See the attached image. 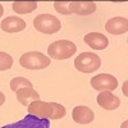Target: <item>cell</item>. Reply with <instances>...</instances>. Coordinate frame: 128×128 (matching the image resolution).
Masks as SVG:
<instances>
[{
    "label": "cell",
    "instance_id": "ffe728a7",
    "mask_svg": "<svg viewBox=\"0 0 128 128\" xmlns=\"http://www.w3.org/2000/svg\"><path fill=\"white\" fill-rule=\"evenodd\" d=\"M3 13H4V8H3V5L0 4V17L3 16Z\"/></svg>",
    "mask_w": 128,
    "mask_h": 128
},
{
    "label": "cell",
    "instance_id": "5bb4252c",
    "mask_svg": "<svg viewBox=\"0 0 128 128\" xmlns=\"http://www.w3.org/2000/svg\"><path fill=\"white\" fill-rule=\"evenodd\" d=\"M16 94H17V100L26 106H28L32 101L40 100V95L37 91L34 90V87H23L18 90Z\"/></svg>",
    "mask_w": 128,
    "mask_h": 128
},
{
    "label": "cell",
    "instance_id": "2e32d148",
    "mask_svg": "<svg viewBox=\"0 0 128 128\" xmlns=\"http://www.w3.org/2000/svg\"><path fill=\"white\" fill-rule=\"evenodd\" d=\"M23 87H32L31 81H28L24 77H17V78L10 81V90H12V91L17 92L18 90L23 88Z\"/></svg>",
    "mask_w": 128,
    "mask_h": 128
},
{
    "label": "cell",
    "instance_id": "ac0fdd59",
    "mask_svg": "<svg viewBox=\"0 0 128 128\" xmlns=\"http://www.w3.org/2000/svg\"><path fill=\"white\" fill-rule=\"evenodd\" d=\"M54 8L58 13L60 14H72L69 10V2H55L54 3Z\"/></svg>",
    "mask_w": 128,
    "mask_h": 128
},
{
    "label": "cell",
    "instance_id": "52a82bcc",
    "mask_svg": "<svg viewBox=\"0 0 128 128\" xmlns=\"http://www.w3.org/2000/svg\"><path fill=\"white\" fill-rule=\"evenodd\" d=\"M91 86L98 90V91H114L116 87H118V81L114 76L112 74H106V73H101L98 74L91 78Z\"/></svg>",
    "mask_w": 128,
    "mask_h": 128
},
{
    "label": "cell",
    "instance_id": "44dd1931",
    "mask_svg": "<svg viewBox=\"0 0 128 128\" xmlns=\"http://www.w3.org/2000/svg\"><path fill=\"white\" fill-rule=\"evenodd\" d=\"M126 126H127V122H124V124H122V128H126Z\"/></svg>",
    "mask_w": 128,
    "mask_h": 128
},
{
    "label": "cell",
    "instance_id": "4fadbf2b",
    "mask_svg": "<svg viewBox=\"0 0 128 128\" xmlns=\"http://www.w3.org/2000/svg\"><path fill=\"white\" fill-rule=\"evenodd\" d=\"M69 10L78 16H88L96 10V4L94 2H69Z\"/></svg>",
    "mask_w": 128,
    "mask_h": 128
},
{
    "label": "cell",
    "instance_id": "277c9868",
    "mask_svg": "<svg viewBox=\"0 0 128 128\" xmlns=\"http://www.w3.org/2000/svg\"><path fill=\"white\" fill-rule=\"evenodd\" d=\"M101 66V59L98 54L94 52H81V54L74 59V67L77 70L82 73H92L98 70Z\"/></svg>",
    "mask_w": 128,
    "mask_h": 128
},
{
    "label": "cell",
    "instance_id": "8fae6325",
    "mask_svg": "<svg viewBox=\"0 0 128 128\" xmlns=\"http://www.w3.org/2000/svg\"><path fill=\"white\" fill-rule=\"evenodd\" d=\"M83 40L90 48H92L95 50H104L109 45L108 37L104 36L102 34H99V32H90V34L84 36Z\"/></svg>",
    "mask_w": 128,
    "mask_h": 128
},
{
    "label": "cell",
    "instance_id": "6da1fadb",
    "mask_svg": "<svg viewBox=\"0 0 128 128\" xmlns=\"http://www.w3.org/2000/svg\"><path fill=\"white\" fill-rule=\"evenodd\" d=\"M28 114L35 115L37 118H46V119H60L66 115V108L58 102H46L36 100L28 105Z\"/></svg>",
    "mask_w": 128,
    "mask_h": 128
},
{
    "label": "cell",
    "instance_id": "3957f363",
    "mask_svg": "<svg viewBox=\"0 0 128 128\" xmlns=\"http://www.w3.org/2000/svg\"><path fill=\"white\" fill-rule=\"evenodd\" d=\"M19 64L20 67L26 69L38 70L50 66V58L44 55L40 51H30V52H24L19 58Z\"/></svg>",
    "mask_w": 128,
    "mask_h": 128
},
{
    "label": "cell",
    "instance_id": "ba28073f",
    "mask_svg": "<svg viewBox=\"0 0 128 128\" xmlns=\"http://www.w3.org/2000/svg\"><path fill=\"white\" fill-rule=\"evenodd\" d=\"M72 118L76 123L80 124H90L95 119V114L92 109H90L88 106H82L78 105L76 108H73L72 110Z\"/></svg>",
    "mask_w": 128,
    "mask_h": 128
},
{
    "label": "cell",
    "instance_id": "7c38bea8",
    "mask_svg": "<svg viewBox=\"0 0 128 128\" xmlns=\"http://www.w3.org/2000/svg\"><path fill=\"white\" fill-rule=\"evenodd\" d=\"M3 31L8 32V34H14V32L23 31L26 28V22L20 17H8L3 19L2 24H0Z\"/></svg>",
    "mask_w": 128,
    "mask_h": 128
},
{
    "label": "cell",
    "instance_id": "9a60e30c",
    "mask_svg": "<svg viewBox=\"0 0 128 128\" xmlns=\"http://www.w3.org/2000/svg\"><path fill=\"white\" fill-rule=\"evenodd\" d=\"M12 9L17 14H27L37 9L36 2H14L12 4Z\"/></svg>",
    "mask_w": 128,
    "mask_h": 128
},
{
    "label": "cell",
    "instance_id": "8992f818",
    "mask_svg": "<svg viewBox=\"0 0 128 128\" xmlns=\"http://www.w3.org/2000/svg\"><path fill=\"white\" fill-rule=\"evenodd\" d=\"M2 128H50V119L46 118H37L35 115H26L20 120L6 124Z\"/></svg>",
    "mask_w": 128,
    "mask_h": 128
},
{
    "label": "cell",
    "instance_id": "5b68a950",
    "mask_svg": "<svg viewBox=\"0 0 128 128\" xmlns=\"http://www.w3.org/2000/svg\"><path fill=\"white\" fill-rule=\"evenodd\" d=\"M34 26L35 28L41 32V34H46V35H52L56 34L58 31L62 28L60 20L51 14H40L34 19Z\"/></svg>",
    "mask_w": 128,
    "mask_h": 128
},
{
    "label": "cell",
    "instance_id": "e0dca14e",
    "mask_svg": "<svg viewBox=\"0 0 128 128\" xmlns=\"http://www.w3.org/2000/svg\"><path fill=\"white\" fill-rule=\"evenodd\" d=\"M12 66H13V58L6 52L0 51V70L10 69Z\"/></svg>",
    "mask_w": 128,
    "mask_h": 128
},
{
    "label": "cell",
    "instance_id": "9c48e42d",
    "mask_svg": "<svg viewBox=\"0 0 128 128\" xmlns=\"http://www.w3.org/2000/svg\"><path fill=\"white\" fill-rule=\"evenodd\" d=\"M105 30L112 35H123L128 31V20L124 17L110 18L105 23Z\"/></svg>",
    "mask_w": 128,
    "mask_h": 128
},
{
    "label": "cell",
    "instance_id": "d6986e66",
    "mask_svg": "<svg viewBox=\"0 0 128 128\" xmlns=\"http://www.w3.org/2000/svg\"><path fill=\"white\" fill-rule=\"evenodd\" d=\"M4 102H5V96H4L3 92H0V106H2Z\"/></svg>",
    "mask_w": 128,
    "mask_h": 128
},
{
    "label": "cell",
    "instance_id": "30bf717a",
    "mask_svg": "<svg viewBox=\"0 0 128 128\" xmlns=\"http://www.w3.org/2000/svg\"><path fill=\"white\" fill-rule=\"evenodd\" d=\"M98 104L105 110H115L116 108H119L120 100L110 91H101L98 96Z\"/></svg>",
    "mask_w": 128,
    "mask_h": 128
},
{
    "label": "cell",
    "instance_id": "7a4b0ae2",
    "mask_svg": "<svg viewBox=\"0 0 128 128\" xmlns=\"http://www.w3.org/2000/svg\"><path fill=\"white\" fill-rule=\"evenodd\" d=\"M76 51H77V46L69 40H58L55 42H51L48 48L49 56L58 60L69 59L70 56L76 54Z\"/></svg>",
    "mask_w": 128,
    "mask_h": 128
}]
</instances>
